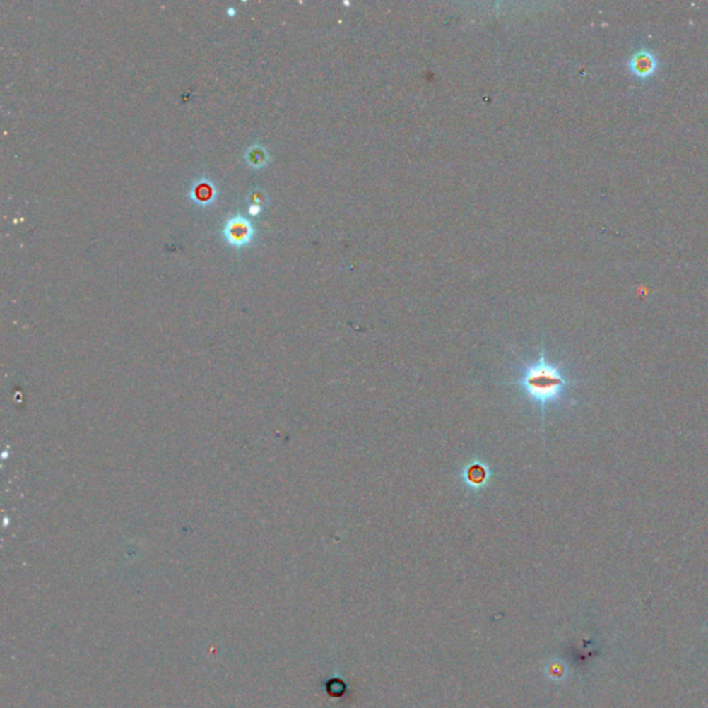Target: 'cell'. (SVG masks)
<instances>
[{
  "mask_svg": "<svg viewBox=\"0 0 708 708\" xmlns=\"http://www.w3.org/2000/svg\"><path fill=\"white\" fill-rule=\"evenodd\" d=\"M627 66L634 78L639 81H647L656 75L659 69V59L653 52L647 49H639L630 57Z\"/></svg>",
  "mask_w": 708,
  "mask_h": 708,
  "instance_id": "7a4b0ae2",
  "label": "cell"
},
{
  "mask_svg": "<svg viewBox=\"0 0 708 708\" xmlns=\"http://www.w3.org/2000/svg\"><path fill=\"white\" fill-rule=\"evenodd\" d=\"M579 382L577 379L569 378L559 365L548 361L545 346L544 343H541V353L538 360L526 365L519 379L505 381L502 384L521 387L526 394L541 407L544 419L548 406L563 401L567 396L569 389L577 385Z\"/></svg>",
  "mask_w": 708,
  "mask_h": 708,
  "instance_id": "6da1fadb",
  "label": "cell"
}]
</instances>
